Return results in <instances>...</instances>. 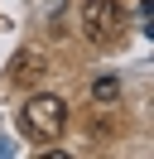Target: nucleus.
Segmentation results:
<instances>
[{
    "mask_svg": "<svg viewBox=\"0 0 154 159\" xmlns=\"http://www.w3.org/2000/svg\"><path fill=\"white\" fill-rule=\"evenodd\" d=\"M116 92H120V82H116V77H101V82H96V101H111Z\"/></svg>",
    "mask_w": 154,
    "mask_h": 159,
    "instance_id": "4",
    "label": "nucleus"
},
{
    "mask_svg": "<svg viewBox=\"0 0 154 159\" xmlns=\"http://www.w3.org/2000/svg\"><path fill=\"white\" fill-rule=\"evenodd\" d=\"M19 125H24L29 140H58L67 130V101L53 97V92H34V97L24 101V111H19Z\"/></svg>",
    "mask_w": 154,
    "mask_h": 159,
    "instance_id": "2",
    "label": "nucleus"
},
{
    "mask_svg": "<svg viewBox=\"0 0 154 159\" xmlns=\"http://www.w3.org/2000/svg\"><path fill=\"white\" fill-rule=\"evenodd\" d=\"M43 77H48V58L34 53V48H24L15 58V68H10V82H15V87H38Z\"/></svg>",
    "mask_w": 154,
    "mask_h": 159,
    "instance_id": "3",
    "label": "nucleus"
},
{
    "mask_svg": "<svg viewBox=\"0 0 154 159\" xmlns=\"http://www.w3.org/2000/svg\"><path fill=\"white\" fill-rule=\"evenodd\" d=\"M77 29H82V39L96 43V48L120 43V34H125V10H120V0H82V10H77Z\"/></svg>",
    "mask_w": 154,
    "mask_h": 159,
    "instance_id": "1",
    "label": "nucleus"
},
{
    "mask_svg": "<svg viewBox=\"0 0 154 159\" xmlns=\"http://www.w3.org/2000/svg\"><path fill=\"white\" fill-rule=\"evenodd\" d=\"M140 29H144V34L154 29V0H140Z\"/></svg>",
    "mask_w": 154,
    "mask_h": 159,
    "instance_id": "5",
    "label": "nucleus"
}]
</instances>
